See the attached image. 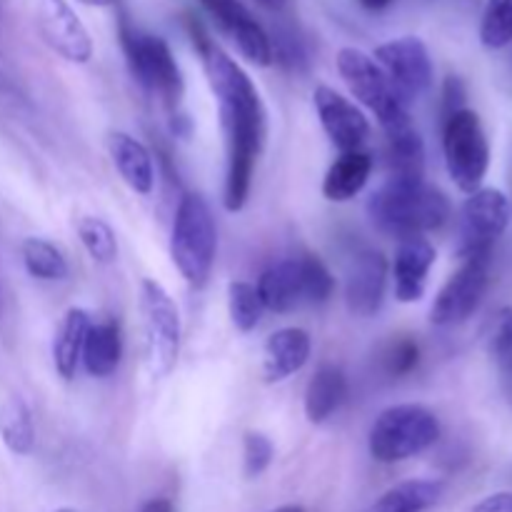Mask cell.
I'll use <instances>...</instances> for the list:
<instances>
[{
    "instance_id": "obj_1",
    "label": "cell",
    "mask_w": 512,
    "mask_h": 512,
    "mask_svg": "<svg viewBox=\"0 0 512 512\" xmlns=\"http://www.w3.org/2000/svg\"><path fill=\"white\" fill-rule=\"evenodd\" d=\"M208 83L218 98L220 125L225 133V188L223 205L228 213H238L248 203L253 188L255 165L265 143V108L250 75L208 40L198 48Z\"/></svg>"
},
{
    "instance_id": "obj_2",
    "label": "cell",
    "mask_w": 512,
    "mask_h": 512,
    "mask_svg": "<svg viewBox=\"0 0 512 512\" xmlns=\"http://www.w3.org/2000/svg\"><path fill=\"white\" fill-rule=\"evenodd\" d=\"M368 218L383 235L395 240L415 238L448 223L450 203L440 190L430 188L425 178H395L368 198Z\"/></svg>"
},
{
    "instance_id": "obj_3",
    "label": "cell",
    "mask_w": 512,
    "mask_h": 512,
    "mask_svg": "<svg viewBox=\"0 0 512 512\" xmlns=\"http://www.w3.org/2000/svg\"><path fill=\"white\" fill-rule=\"evenodd\" d=\"M218 255V228L203 195L183 193L170 233V260L190 288H203Z\"/></svg>"
},
{
    "instance_id": "obj_4",
    "label": "cell",
    "mask_w": 512,
    "mask_h": 512,
    "mask_svg": "<svg viewBox=\"0 0 512 512\" xmlns=\"http://www.w3.org/2000/svg\"><path fill=\"white\" fill-rule=\"evenodd\" d=\"M440 438V420L425 405L403 403L385 408L368 435L373 460L383 465L403 463L433 448Z\"/></svg>"
},
{
    "instance_id": "obj_5",
    "label": "cell",
    "mask_w": 512,
    "mask_h": 512,
    "mask_svg": "<svg viewBox=\"0 0 512 512\" xmlns=\"http://www.w3.org/2000/svg\"><path fill=\"white\" fill-rule=\"evenodd\" d=\"M120 43H123L130 73L143 88L160 95L170 105L183 98V73H180V65L170 45L160 35L143 33L123 15L120 18Z\"/></svg>"
},
{
    "instance_id": "obj_6",
    "label": "cell",
    "mask_w": 512,
    "mask_h": 512,
    "mask_svg": "<svg viewBox=\"0 0 512 512\" xmlns=\"http://www.w3.org/2000/svg\"><path fill=\"white\" fill-rule=\"evenodd\" d=\"M145 368L150 378L163 380L173 373L180 353V313L168 290L153 278L140 283Z\"/></svg>"
},
{
    "instance_id": "obj_7",
    "label": "cell",
    "mask_w": 512,
    "mask_h": 512,
    "mask_svg": "<svg viewBox=\"0 0 512 512\" xmlns=\"http://www.w3.org/2000/svg\"><path fill=\"white\" fill-rule=\"evenodd\" d=\"M335 63H338L340 78L345 80L353 98H358L378 118L383 133L410 123L408 105L395 93L393 83L375 63L373 55L363 53L360 48H340Z\"/></svg>"
},
{
    "instance_id": "obj_8",
    "label": "cell",
    "mask_w": 512,
    "mask_h": 512,
    "mask_svg": "<svg viewBox=\"0 0 512 512\" xmlns=\"http://www.w3.org/2000/svg\"><path fill=\"white\" fill-rule=\"evenodd\" d=\"M443 153L450 178L463 193L483 188L490 168V143L475 110L463 108L443 120Z\"/></svg>"
},
{
    "instance_id": "obj_9",
    "label": "cell",
    "mask_w": 512,
    "mask_h": 512,
    "mask_svg": "<svg viewBox=\"0 0 512 512\" xmlns=\"http://www.w3.org/2000/svg\"><path fill=\"white\" fill-rule=\"evenodd\" d=\"M510 200L495 188H480L470 193L460 210L458 258H490L495 243L510 225Z\"/></svg>"
},
{
    "instance_id": "obj_10",
    "label": "cell",
    "mask_w": 512,
    "mask_h": 512,
    "mask_svg": "<svg viewBox=\"0 0 512 512\" xmlns=\"http://www.w3.org/2000/svg\"><path fill=\"white\" fill-rule=\"evenodd\" d=\"M375 63L383 68L405 105L423 98L433 85V58L428 45L415 35H403L375 48Z\"/></svg>"
},
{
    "instance_id": "obj_11",
    "label": "cell",
    "mask_w": 512,
    "mask_h": 512,
    "mask_svg": "<svg viewBox=\"0 0 512 512\" xmlns=\"http://www.w3.org/2000/svg\"><path fill=\"white\" fill-rule=\"evenodd\" d=\"M488 268L490 258L463 260V265L440 288L430 308V323L438 328L465 323L483 303V295L488 290Z\"/></svg>"
},
{
    "instance_id": "obj_12",
    "label": "cell",
    "mask_w": 512,
    "mask_h": 512,
    "mask_svg": "<svg viewBox=\"0 0 512 512\" xmlns=\"http://www.w3.org/2000/svg\"><path fill=\"white\" fill-rule=\"evenodd\" d=\"M35 25L50 50L68 63H88L93 58V38L68 0H30Z\"/></svg>"
},
{
    "instance_id": "obj_13",
    "label": "cell",
    "mask_w": 512,
    "mask_h": 512,
    "mask_svg": "<svg viewBox=\"0 0 512 512\" xmlns=\"http://www.w3.org/2000/svg\"><path fill=\"white\" fill-rule=\"evenodd\" d=\"M200 5L248 63L258 65V68L273 65V40L240 0H200Z\"/></svg>"
},
{
    "instance_id": "obj_14",
    "label": "cell",
    "mask_w": 512,
    "mask_h": 512,
    "mask_svg": "<svg viewBox=\"0 0 512 512\" xmlns=\"http://www.w3.org/2000/svg\"><path fill=\"white\" fill-rule=\"evenodd\" d=\"M313 103L325 135L340 153L363 150L370 138V123L353 100L340 95L330 85H318L313 93Z\"/></svg>"
},
{
    "instance_id": "obj_15",
    "label": "cell",
    "mask_w": 512,
    "mask_h": 512,
    "mask_svg": "<svg viewBox=\"0 0 512 512\" xmlns=\"http://www.w3.org/2000/svg\"><path fill=\"white\" fill-rule=\"evenodd\" d=\"M388 260L378 250H363L350 263L345 275V305L355 318H373L385 300Z\"/></svg>"
},
{
    "instance_id": "obj_16",
    "label": "cell",
    "mask_w": 512,
    "mask_h": 512,
    "mask_svg": "<svg viewBox=\"0 0 512 512\" xmlns=\"http://www.w3.org/2000/svg\"><path fill=\"white\" fill-rule=\"evenodd\" d=\"M435 258H438V253L425 235L398 240L393 260V283L395 298L400 303H418L423 298Z\"/></svg>"
},
{
    "instance_id": "obj_17",
    "label": "cell",
    "mask_w": 512,
    "mask_h": 512,
    "mask_svg": "<svg viewBox=\"0 0 512 512\" xmlns=\"http://www.w3.org/2000/svg\"><path fill=\"white\" fill-rule=\"evenodd\" d=\"M313 340L303 328H280L265 340L263 348V380L283 383L290 375L300 373L310 360Z\"/></svg>"
},
{
    "instance_id": "obj_18",
    "label": "cell",
    "mask_w": 512,
    "mask_h": 512,
    "mask_svg": "<svg viewBox=\"0 0 512 512\" xmlns=\"http://www.w3.org/2000/svg\"><path fill=\"white\" fill-rule=\"evenodd\" d=\"M108 150L110 160H113L115 170L120 173L123 183L128 185L133 193L150 195L155 188V165L150 150L140 143L133 135L123 133V130H113L108 135Z\"/></svg>"
},
{
    "instance_id": "obj_19",
    "label": "cell",
    "mask_w": 512,
    "mask_h": 512,
    "mask_svg": "<svg viewBox=\"0 0 512 512\" xmlns=\"http://www.w3.org/2000/svg\"><path fill=\"white\" fill-rule=\"evenodd\" d=\"M258 295L265 310L273 313H290L303 305V273H300V258L280 260L270 265L258 278Z\"/></svg>"
},
{
    "instance_id": "obj_20",
    "label": "cell",
    "mask_w": 512,
    "mask_h": 512,
    "mask_svg": "<svg viewBox=\"0 0 512 512\" xmlns=\"http://www.w3.org/2000/svg\"><path fill=\"white\" fill-rule=\"evenodd\" d=\"M120 358H123V335L115 320H100L88 328L83 343V363L85 373L90 378H110L118 370Z\"/></svg>"
},
{
    "instance_id": "obj_21",
    "label": "cell",
    "mask_w": 512,
    "mask_h": 512,
    "mask_svg": "<svg viewBox=\"0 0 512 512\" xmlns=\"http://www.w3.org/2000/svg\"><path fill=\"white\" fill-rule=\"evenodd\" d=\"M348 398V378L338 365H320L305 388V415L313 425H323L333 418Z\"/></svg>"
},
{
    "instance_id": "obj_22",
    "label": "cell",
    "mask_w": 512,
    "mask_h": 512,
    "mask_svg": "<svg viewBox=\"0 0 512 512\" xmlns=\"http://www.w3.org/2000/svg\"><path fill=\"white\" fill-rule=\"evenodd\" d=\"M373 173V155L368 150L340 153L323 178V195L330 203H348L368 183Z\"/></svg>"
},
{
    "instance_id": "obj_23",
    "label": "cell",
    "mask_w": 512,
    "mask_h": 512,
    "mask_svg": "<svg viewBox=\"0 0 512 512\" xmlns=\"http://www.w3.org/2000/svg\"><path fill=\"white\" fill-rule=\"evenodd\" d=\"M90 325H93V320H90L88 310L83 308H68L60 318L53 338V365L63 380L75 378Z\"/></svg>"
},
{
    "instance_id": "obj_24",
    "label": "cell",
    "mask_w": 512,
    "mask_h": 512,
    "mask_svg": "<svg viewBox=\"0 0 512 512\" xmlns=\"http://www.w3.org/2000/svg\"><path fill=\"white\" fill-rule=\"evenodd\" d=\"M388 165L395 178H425V145L413 120L385 133Z\"/></svg>"
},
{
    "instance_id": "obj_25",
    "label": "cell",
    "mask_w": 512,
    "mask_h": 512,
    "mask_svg": "<svg viewBox=\"0 0 512 512\" xmlns=\"http://www.w3.org/2000/svg\"><path fill=\"white\" fill-rule=\"evenodd\" d=\"M443 495L438 480H405L380 495L365 512H425Z\"/></svg>"
},
{
    "instance_id": "obj_26",
    "label": "cell",
    "mask_w": 512,
    "mask_h": 512,
    "mask_svg": "<svg viewBox=\"0 0 512 512\" xmlns=\"http://www.w3.org/2000/svg\"><path fill=\"white\" fill-rule=\"evenodd\" d=\"M0 438L13 455H30L35 448V425L30 408L13 395L0 405Z\"/></svg>"
},
{
    "instance_id": "obj_27",
    "label": "cell",
    "mask_w": 512,
    "mask_h": 512,
    "mask_svg": "<svg viewBox=\"0 0 512 512\" xmlns=\"http://www.w3.org/2000/svg\"><path fill=\"white\" fill-rule=\"evenodd\" d=\"M20 255H23V265L30 278L45 280V283L68 278V260L60 253V248H55L48 240L25 238L23 245H20Z\"/></svg>"
},
{
    "instance_id": "obj_28",
    "label": "cell",
    "mask_w": 512,
    "mask_h": 512,
    "mask_svg": "<svg viewBox=\"0 0 512 512\" xmlns=\"http://www.w3.org/2000/svg\"><path fill=\"white\" fill-rule=\"evenodd\" d=\"M263 310V300H260L258 288L253 283L233 280L228 285V313L240 333H253L263 318Z\"/></svg>"
},
{
    "instance_id": "obj_29",
    "label": "cell",
    "mask_w": 512,
    "mask_h": 512,
    "mask_svg": "<svg viewBox=\"0 0 512 512\" xmlns=\"http://www.w3.org/2000/svg\"><path fill=\"white\" fill-rule=\"evenodd\" d=\"M78 238L83 243L85 253L100 265H110L118 258V238H115V230L110 228L105 220L93 218V215H85L78 220Z\"/></svg>"
},
{
    "instance_id": "obj_30",
    "label": "cell",
    "mask_w": 512,
    "mask_h": 512,
    "mask_svg": "<svg viewBox=\"0 0 512 512\" xmlns=\"http://www.w3.org/2000/svg\"><path fill=\"white\" fill-rule=\"evenodd\" d=\"M480 43L488 50L512 43V0H488L480 20Z\"/></svg>"
},
{
    "instance_id": "obj_31",
    "label": "cell",
    "mask_w": 512,
    "mask_h": 512,
    "mask_svg": "<svg viewBox=\"0 0 512 512\" xmlns=\"http://www.w3.org/2000/svg\"><path fill=\"white\" fill-rule=\"evenodd\" d=\"M300 273H303V300L310 305L328 303L335 290V278L325 268L318 255H303L300 258Z\"/></svg>"
},
{
    "instance_id": "obj_32",
    "label": "cell",
    "mask_w": 512,
    "mask_h": 512,
    "mask_svg": "<svg viewBox=\"0 0 512 512\" xmlns=\"http://www.w3.org/2000/svg\"><path fill=\"white\" fill-rule=\"evenodd\" d=\"M273 458H275V448L273 443H270L268 435L248 430L243 440L245 475H248V478H258V475H263L265 470L270 468V463H273Z\"/></svg>"
},
{
    "instance_id": "obj_33",
    "label": "cell",
    "mask_w": 512,
    "mask_h": 512,
    "mask_svg": "<svg viewBox=\"0 0 512 512\" xmlns=\"http://www.w3.org/2000/svg\"><path fill=\"white\" fill-rule=\"evenodd\" d=\"M490 350H493V358L503 370V375L512 378V308H503L495 315Z\"/></svg>"
},
{
    "instance_id": "obj_34",
    "label": "cell",
    "mask_w": 512,
    "mask_h": 512,
    "mask_svg": "<svg viewBox=\"0 0 512 512\" xmlns=\"http://www.w3.org/2000/svg\"><path fill=\"white\" fill-rule=\"evenodd\" d=\"M420 363V348L413 338H400L393 340L385 350V368L390 375L400 378V375H408L410 370L418 368Z\"/></svg>"
},
{
    "instance_id": "obj_35",
    "label": "cell",
    "mask_w": 512,
    "mask_h": 512,
    "mask_svg": "<svg viewBox=\"0 0 512 512\" xmlns=\"http://www.w3.org/2000/svg\"><path fill=\"white\" fill-rule=\"evenodd\" d=\"M465 98H468V93H465L463 80H460L458 75H450V78L445 80V85H443V120L448 118V115L463 110L465 108Z\"/></svg>"
},
{
    "instance_id": "obj_36",
    "label": "cell",
    "mask_w": 512,
    "mask_h": 512,
    "mask_svg": "<svg viewBox=\"0 0 512 512\" xmlns=\"http://www.w3.org/2000/svg\"><path fill=\"white\" fill-rule=\"evenodd\" d=\"M468 512H512V493H495L480 500Z\"/></svg>"
},
{
    "instance_id": "obj_37",
    "label": "cell",
    "mask_w": 512,
    "mask_h": 512,
    "mask_svg": "<svg viewBox=\"0 0 512 512\" xmlns=\"http://www.w3.org/2000/svg\"><path fill=\"white\" fill-rule=\"evenodd\" d=\"M138 512H173V503L168 498H153L140 505Z\"/></svg>"
},
{
    "instance_id": "obj_38",
    "label": "cell",
    "mask_w": 512,
    "mask_h": 512,
    "mask_svg": "<svg viewBox=\"0 0 512 512\" xmlns=\"http://www.w3.org/2000/svg\"><path fill=\"white\" fill-rule=\"evenodd\" d=\"M358 3L363 5L365 10H370V13H383V10H388L395 0H358Z\"/></svg>"
},
{
    "instance_id": "obj_39",
    "label": "cell",
    "mask_w": 512,
    "mask_h": 512,
    "mask_svg": "<svg viewBox=\"0 0 512 512\" xmlns=\"http://www.w3.org/2000/svg\"><path fill=\"white\" fill-rule=\"evenodd\" d=\"M83 5H90V8H113L120 0H80Z\"/></svg>"
},
{
    "instance_id": "obj_40",
    "label": "cell",
    "mask_w": 512,
    "mask_h": 512,
    "mask_svg": "<svg viewBox=\"0 0 512 512\" xmlns=\"http://www.w3.org/2000/svg\"><path fill=\"white\" fill-rule=\"evenodd\" d=\"M255 3H260L263 8H268V10H280L288 5V0H255Z\"/></svg>"
},
{
    "instance_id": "obj_41",
    "label": "cell",
    "mask_w": 512,
    "mask_h": 512,
    "mask_svg": "<svg viewBox=\"0 0 512 512\" xmlns=\"http://www.w3.org/2000/svg\"><path fill=\"white\" fill-rule=\"evenodd\" d=\"M270 512H305V508H300V505H283V508L270 510Z\"/></svg>"
},
{
    "instance_id": "obj_42",
    "label": "cell",
    "mask_w": 512,
    "mask_h": 512,
    "mask_svg": "<svg viewBox=\"0 0 512 512\" xmlns=\"http://www.w3.org/2000/svg\"><path fill=\"white\" fill-rule=\"evenodd\" d=\"M5 88V78H3V73H0V90Z\"/></svg>"
},
{
    "instance_id": "obj_43",
    "label": "cell",
    "mask_w": 512,
    "mask_h": 512,
    "mask_svg": "<svg viewBox=\"0 0 512 512\" xmlns=\"http://www.w3.org/2000/svg\"><path fill=\"white\" fill-rule=\"evenodd\" d=\"M55 512H75V510H70V508H60V510H55Z\"/></svg>"
}]
</instances>
